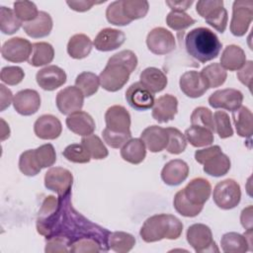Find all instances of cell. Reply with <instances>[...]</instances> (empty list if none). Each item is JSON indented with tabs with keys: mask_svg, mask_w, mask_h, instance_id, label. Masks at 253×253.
Listing matches in <instances>:
<instances>
[{
	"mask_svg": "<svg viewBox=\"0 0 253 253\" xmlns=\"http://www.w3.org/2000/svg\"><path fill=\"white\" fill-rule=\"evenodd\" d=\"M185 46L189 55L205 63L217 57L222 44L211 30L200 27L193 29L187 34Z\"/></svg>",
	"mask_w": 253,
	"mask_h": 253,
	"instance_id": "obj_3",
	"label": "cell"
},
{
	"mask_svg": "<svg viewBox=\"0 0 253 253\" xmlns=\"http://www.w3.org/2000/svg\"><path fill=\"white\" fill-rule=\"evenodd\" d=\"M169 8H171L172 11H179V12H185L187 9L190 8V6L193 4V1L192 0H185V1H169L167 0L165 2Z\"/></svg>",
	"mask_w": 253,
	"mask_h": 253,
	"instance_id": "obj_60",
	"label": "cell"
},
{
	"mask_svg": "<svg viewBox=\"0 0 253 253\" xmlns=\"http://www.w3.org/2000/svg\"><path fill=\"white\" fill-rule=\"evenodd\" d=\"M201 74L208 86V88H215L221 86L227 77L226 70L219 63H211L204 67Z\"/></svg>",
	"mask_w": 253,
	"mask_h": 253,
	"instance_id": "obj_36",
	"label": "cell"
},
{
	"mask_svg": "<svg viewBox=\"0 0 253 253\" xmlns=\"http://www.w3.org/2000/svg\"><path fill=\"white\" fill-rule=\"evenodd\" d=\"M189 175L188 164L181 159H173L167 162L162 171L161 179L166 185L178 186L183 183Z\"/></svg>",
	"mask_w": 253,
	"mask_h": 253,
	"instance_id": "obj_23",
	"label": "cell"
},
{
	"mask_svg": "<svg viewBox=\"0 0 253 253\" xmlns=\"http://www.w3.org/2000/svg\"><path fill=\"white\" fill-rule=\"evenodd\" d=\"M221 249L225 253H243L251 250L245 235L237 232H227L220 239Z\"/></svg>",
	"mask_w": 253,
	"mask_h": 253,
	"instance_id": "obj_33",
	"label": "cell"
},
{
	"mask_svg": "<svg viewBox=\"0 0 253 253\" xmlns=\"http://www.w3.org/2000/svg\"><path fill=\"white\" fill-rule=\"evenodd\" d=\"M52 26L53 23L50 15L44 11H40L34 21L23 24V29L29 37L40 39L48 36L52 30Z\"/></svg>",
	"mask_w": 253,
	"mask_h": 253,
	"instance_id": "obj_26",
	"label": "cell"
},
{
	"mask_svg": "<svg viewBox=\"0 0 253 253\" xmlns=\"http://www.w3.org/2000/svg\"><path fill=\"white\" fill-rule=\"evenodd\" d=\"M140 139L150 152H160L166 148L168 142V133L166 128L156 125L147 126L140 134Z\"/></svg>",
	"mask_w": 253,
	"mask_h": 253,
	"instance_id": "obj_24",
	"label": "cell"
},
{
	"mask_svg": "<svg viewBox=\"0 0 253 253\" xmlns=\"http://www.w3.org/2000/svg\"><path fill=\"white\" fill-rule=\"evenodd\" d=\"M92 50V41L85 34H76L72 36L67 43L68 54L75 59L87 57Z\"/></svg>",
	"mask_w": 253,
	"mask_h": 253,
	"instance_id": "obj_32",
	"label": "cell"
},
{
	"mask_svg": "<svg viewBox=\"0 0 253 253\" xmlns=\"http://www.w3.org/2000/svg\"><path fill=\"white\" fill-rule=\"evenodd\" d=\"M65 71L56 65H48L37 72L38 85L45 91H53L66 82Z\"/></svg>",
	"mask_w": 253,
	"mask_h": 253,
	"instance_id": "obj_17",
	"label": "cell"
},
{
	"mask_svg": "<svg viewBox=\"0 0 253 253\" xmlns=\"http://www.w3.org/2000/svg\"><path fill=\"white\" fill-rule=\"evenodd\" d=\"M168 142L166 150L171 154H180L187 147V139L185 135L176 127H167Z\"/></svg>",
	"mask_w": 253,
	"mask_h": 253,
	"instance_id": "obj_44",
	"label": "cell"
},
{
	"mask_svg": "<svg viewBox=\"0 0 253 253\" xmlns=\"http://www.w3.org/2000/svg\"><path fill=\"white\" fill-rule=\"evenodd\" d=\"M54 49L52 45L45 42L33 43L31 56L28 60L29 64L35 67L46 65L53 60Z\"/></svg>",
	"mask_w": 253,
	"mask_h": 253,
	"instance_id": "obj_34",
	"label": "cell"
},
{
	"mask_svg": "<svg viewBox=\"0 0 253 253\" xmlns=\"http://www.w3.org/2000/svg\"><path fill=\"white\" fill-rule=\"evenodd\" d=\"M105 122L106 127L113 131H130V115L127 110L121 105H114L106 111Z\"/></svg>",
	"mask_w": 253,
	"mask_h": 253,
	"instance_id": "obj_19",
	"label": "cell"
},
{
	"mask_svg": "<svg viewBox=\"0 0 253 253\" xmlns=\"http://www.w3.org/2000/svg\"><path fill=\"white\" fill-rule=\"evenodd\" d=\"M203 165L206 174L213 177H221L229 171L231 163L228 156L222 151H219L208 158Z\"/></svg>",
	"mask_w": 253,
	"mask_h": 253,
	"instance_id": "obj_31",
	"label": "cell"
},
{
	"mask_svg": "<svg viewBox=\"0 0 253 253\" xmlns=\"http://www.w3.org/2000/svg\"><path fill=\"white\" fill-rule=\"evenodd\" d=\"M0 91H1V107H0V111H4L6 108H8L11 104V102H13V95L10 89L6 88L5 85L1 84L0 85Z\"/></svg>",
	"mask_w": 253,
	"mask_h": 253,
	"instance_id": "obj_59",
	"label": "cell"
},
{
	"mask_svg": "<svg viewBox=\"0 0 253 253\" xmlns=\"http://www.w3.org/2000/svg\"><path fill=\"white\" fill-rule=\"evenodd\" d=\"M178 112V100L171 94L158 97L152 106V118L158 123L172 121Z\"/></svg>",
	"mask_w": 253,
	"mask_h": 253,
	"instance_id": "obj_18",
	"label": "cell"
},
{
	"mask_svg": "<svg viewBox=\"0 0 253 253\" xmlns=\"http://www.w3.org/2000/svg\"><path fill=\"white\" fill-rule=\"evenodd\" d=\"M22 26V21H20L14 10L2 6L0 8V30L5 35L15 34Z\"/></svg>",
	"mask_w": 253,
	"mask_h": 253,
	"instance_id": "obj_41",
	"label": "cell"
},
{
	"mask_svg": "<svg viewBox=\"0 0 253 253\" xmlns=\"http://www.w3.org/2000/svg\"><path fill=\"white\" fill-rule=\"evenodd\" d=\"M102 135H103L104 141L109 146H111L112 148H120V147H123V145L130 139L131 132L130 131L117 132L106 127L102 131Z\"/></svg>",
	"mask_w": 253,
	"mask_h": 253,
	"instance_id": "obj_52",
	"label": "cell"
},
{
	"mask_svg": "<svg viewBox=\"0 0 253 253\" xmlns=\"http://www.w3.org/2000/svg\"><path fill=\"white\" fill-rule=\"evenodd\" d=\"M35 134L41 139H55L62 131L60 121L52 115H42L34 124Z\"/></svg>",
	"mask_w": 253,
	"mask_h": 253,
	"instance_id": "obj_22",
	"label": "cell"
},
{
	"mask_svg": "<svg viewBox=\"0 0 253 253\" xmlns=\"http://www.w3.org/2000/svg\"><path fill=\"white\" fill-rule=\"evenodd\" d=\"M125 41L126 35L123 31L105 28L97 34L93 44L95 48L100 51H111L119 48L125 42Z\"/></svg>",
	"mask_w": 253,
	"mask_h": 253,
	"instance_id": "obj_21",
	"label": "cell"
},
{
	"mask_svg": "<svg viewBox=\"0 0 253 253\" xmlns=\"http://www.w3.org/2000/svg\"><path fill=\"white\" fill-rule=\"evenodd\" d=\"M253 208L252 206H248L247 208L243 209V211H241V215H240V221L242 226L246 229V230H252V225H253Z\"/></svg>",
	"mask_w": 253,
	"mask_h": 253,
	"instance_id": "obj_58",
	"label": "cell"
},
{
	"mask_svg": "<svg viewBox=\"0 0 253 253\" xmlns=\"http://www.w3.org/2000/svg\"><path fill=\"white\" fill-rule=\"evenodd\" d=\"M73 183L72 173L63 167H51L44 175V186L59 197L70 193Z\"/></svg>",
	"mask_w": 253,
	"mask_h": 253,
	"instance_id": "obj_9",
	"label": "cell"
},
{
	"mask_svg": "<svg viewBox=\"0 0 253 253\" xmlns=\"http://www.w3.org/2000/svg\"><path fill=\"white\" fill-rule=\"evenodd\" d=\"M1 123H2V129H1V140H5L7 137H9L10 135V128L9 126L5 123V121L3 119H1Z\"/></svg>",
	"mask_w": 253,
	"mask_h": 253,
	"instance_id": "obj_61",
	"label": "cell"
},
{
	"mask_svg": "<svg viewBox=\"0 0 253 253\" xmlns=\"http://www.w3.org/2000/svg\"><path fill=\"white\" fill-rule=\"evenodd\" d=\"M243 102V94L233 88H225L216 90L209 97V104L214 109H224L234 112Z\"/></svg>",
	"mask_w": 253,
	"mask_h": 253,
	"instance_id": "obj_13",
	"label": "cell"
},
{
	"mask_svg": "<svg viewBox=\"0 0 253 253\" xmlns=\"http://www.w3.org/2000/svg\"><path fill=\"white\" fill-rule=\"evenodd\" d=\"M57 210L46 217H38V232L45 238L61 235L67 237L71 243L82 237H92L98 240L104 251L110 249L108 239L110 231L92 223L77 212L70 203V193L58 197Z\"/></svg>",
	"mask_w": 253,
	"mask_h": 253,
	"instance_id": "obj_1",
	"label": "cell"
},
{
	"mask_svg": "<svg viewBox=\"0 0 253 253\" xmlns=\"http://www.w3.org/2000/svg\"><path fill=\"white\" fill-rule=\"evenodd\" d=\"M81 143L89 152L91 158L100 160L104 159L108 156L109 151L101 138L96 134H90L87 136H83L81 139Z\"/></svg>",
	"mask_w": 253,
	"mask_h": 253,
	"instance_id": "obj_42",
	"label": "cell"
},
{
	"mask_svg": "<svg viewBox=\"0 0 253 253\" xmlns=\"http://www.w3.org/2000/svg\"><path fill=\"white\" fill-rule=\"evenodd\" d=\"M140 83L150 92H161L167 85L168 80L165 73L156 67H147L139 75Z\"/></svg>",
	"mask_w": 253,
	"mask_h": 253,
	"instance_id": "obj_28",
	"label": "cell"
},
{
	"mask_svg": "<svg viewBox=\"0 0 253 253\" xmlns=\"http://www.w3.org/2000/svg\"><path fill=\"white\" fill-rule=\"evenodd\" d=\"M126 99L128 105L137 111H146L154 104V95L139 81L132 83L126 91Z\"/></svg>",
	"mask_w": 253,
	"mask_h": 253,
	"instance_id": "obj_14",
	"label": "cell"
},
{
	"mask_svg": "<svg viewBox=\"0 0 253 253\" xmlns=\"http://www.w3.org/2000/svg\"><path fill=\"white\" fill-rule=\"evenodd\" d=\"M214 131L220 138H227L233 135V129L230 123V118L224 111H216L213 115Z\"/></svg>",
	"mask_w": 253,
	"mask_h": 253,
	"instance_id": "obj_46",
	"label": "cell"
},
{
	"mask_svg": "<svg viewBox=\"0 0 253 253\" xmlns=\"http://www.w3.org/2000/svg\"><path fill=\"white\" fill-rule=\"evenodd\" d=\"M183 223L173 214L159 213L148 217L140 228L143 241L150 243L162 239L174 240L181 236Z\"/></svg>",
	"mask_w": 253,
	"mask_h": 253,
	"instance_id": "obj_4",
	"label": "cell"
},
{
	"mask_svg": "<svg viewBox=\"0 0 253 253\" xmlns=\"http://www.w3.org/2000/svg\"><path fill=\"white\" fill-rule=\"evenodd\" d=\"M196 23L189 14L179 11H171L166 17V24L169 28L175 31H183Z\"/></svg>",
	"mask_w": 253,
	"mask_h": 253,
	"instance_id": "obj_45",
	"label": "cell"
},
{
	"mask_svg": "<svg viewBox=\"0 0 253 253\" xmlns=\"http://www.w3.org/2000/svg\"><path fill=\"white\" fill-rule=\"evenodd\" d=\"M13 106L16 112L22 116H32L41 107V96L33 89H24L16 93L13 98Z\"/></svg>",
	"mask_w": 253,
	"mask_h": 253,
	"instance_id": "obj_15",
	"label": "cell"
},
{
	"mask_svg": "<svg viewBox=\"0 0 253 253\" xmlns=\"http://www.w3.org/2000/svg\"><path fill=\"white\" fill-rule=\"evenodd\" d=\"M105 1H90V0H71V1H66V4L70 7V9L76 11V12H85L90 10L94 5L104 3Z\"/></svg>",
	"mask_w": 253,
	"mask_h": 253,
	"instance_id": "obj_57",
	"label": "cell"
},
{
	"mask_svg": "<svg viewBox=\"0 0 253 253\" xmlns=\"http://www.w3.org/2000/svg\"><path fill=\"white\" fill-rule=\"evenodd\" d=\"M121 156L128 163L139 164L146 156V146L140 138H130L123 145Z\"/></svg>",
	"mask_w": 253,
	"mask_h": 253,
	"instance_id": "obj_30",
	"label": "cell"
},
{
	"mask_svg": "<svg viewBox=\"0 0 253 253\" xmlns=\"http://www.w3.org/2000/svg\"><path fill=\"white\" fill-rule=\"evenodd\" d=\"M62 154L68 161L74 163H88L91 160L89 152L82 143H72L67 145Z\"/></svg>",
	"mask_w": 253,
	"mask_h": 253,
	"instance_id": "obj_47",
	"label": "cell"
},
{
	"mask_svg": "<svg viewBox=\"0 0 253 253\" xmlns=\"http://www.w3.org/2000/svg\"><path fill=\"white\" fill-rule=\"evenodd\" d=\"M104 251L101 243L92 237H82L71 243L70 251L72 253H96Z\"/></svg>",
	"mask_w": 253,
	"mask_h": 253,
	"instance_id": "obj_51",
	"label": "cell"
},
{
	"mask_svg": "<svg viewBox=\"0 0 253 253\" xmlns=\"http://www.w3.org/2000/svg\"><path fill=\"white\" fill-rule=\"evenodd\" d=\"M33 49V44L26 39L16 37L6 41L1 48L4 59L10 62H24L29 60Z\"/></svg>",
	"mask_w": 253,
	"mask_h": 253,
	"instance_id": "obj_12",
	"label": "cell"
},
{
	"mask_svg": "<svg viewBox=\"0 0 253 253\" xmlns=\"http://www.w3.org/2000/svg\"><path fill=\"white\" fill-rule=\"evenodd\" d=\"M14 12L17 18L25 23L34 21L38 15L39 11L34 2L31 1H17L14 3Z\"/></svg>",
	"mask_w": 253,
	"mask_h": 253,
	"instance_id": "obj_48",
	"label": "cell"
},
{
	"mask_svg": "<svg viewBox=\"0 0 253 253\" xmlns=\"http://www.w3.org/2000/svg\"><path fill=\"white\" fill-rule=\"evenodd\" d=\"M252 70H253V62L252 60H248L245 62L243 67L239 69L237 72V78L238 80L246 85L250 90L252 87Z\"/></svg>",
	"mask_w": 253,
	"mask_h": 253,
	"instance_id": "obj_56",
	"label": "cell"
},
{
	"mask_svg": "<svg viewBox=\"0 0 253 253\" xmlns=\"http://www.w3.org/2000/svg\"><path fill=\"white\" fill-rule=\"evenodd\" d=\"M20 171L29 177L38 175L42 169L39 163L35 149H29L24 151L19 158Z\"/></svg>",
	"mask_w": 253,
	"mask_h": 253,
	"instance_id": "obj_39",
	"label": "cell"
},
{
	"mask_svg": "<svg viewBox=\"0 0 253 253\" xmlns=\"http://www.w3.org/2000/svg\"><path fill=\"white\" fill-rule=\"evenodd\" d=\"M191 125L207 127L213 132L214 125L211 111L206 107L196 108L191 115Z\"/></svg>",
	"mask_w": 253,
	"mask_h": 253,
	"instance_id": "obj_49",
	"label": "cell"
},
{
	"mask_svg": "<svg viewBox=\"0 0 253 253\" xmlns=\"http://www.w3.org/2000/svg\"><path fill=\"white\" fill-rule=\"evenodd\" d=\"M122 5L125 16L130 22L145 17L149 10V3L145 0H122Z\"/></svg>",
	"mask_w": 253,
	"mask_h": 253,
	"instance_id": "obj_40",
	"label": "cell"
},
{
	"mask_svg": "<svg viewBox=\"0 0 253 253\" xmlns=\"http://www.w3.org/2000/svg\"><path fill=\"white\" fill-rule=\"evenodd\" d=\"M65 123L69 130L81 136L92 134L96 128L93 118L87 112L83 111L69 115L66 118Z\"/></svg>",
	"mask_w": 253,
	"mask_h": 253,
	"instance_id": "obj_25",
	"label": "cell"
},
{
	"mask_svg": "<svg viewBox=\"0 0 253 253\" xmlns=\"http://www.w3.org/2000/svg\"><path fill=\"white\" fill-rule=\"evenodd\" d=\"M186 139L194 147H202L211 145L213 142V132L207 127L199 126H191L184 133Z\"/></svg>",
	"mask_w": 253,
	"mask_h": 253,
	"instance_id": "obj_35",
	"label": "cell"
},
{
	"mask_svg": "<svg viewBox=\"0 0 253 253\" xmlns=\"http://www.w3.org/2000/svg\"><path fill=\"white\" fill-rule=\"evenodd\" d=\"M179 85L182 92L190 98H199L209 89L201 72L195 70L186 71L180 77Z\"/></svg>",
	"mask_w": 253,
	"mask_h": 253,
	"instance_id": "obj_20",
	"label": "cell"
},
{
	"mask_svg": "<svg viewBox=\"0 0 253 253\" xmlns=\"http://www.w3.org/2000/svg\"><path fill=\"white\" fill-rule=\"evenodd\" d=\"M173 205L177 212L186 217H194L197 216L203 210L204 207L195 206L191 204L183 194V191L180 190L176 193L173 201Z\"/></svg>",
	"mask_w": 253,
	"mask_h": 253,
	"instance_id": "obj_43",
	"label": "cell"
},
{
	"mask_svg": "<svg viewBox=\"0 0 253 253\" xmlns=\"http://www.w3.org/2000/svg\"><path fill=\"white\" fill-rule=\"evenodd\" d=\"M198 14L219 33H223L227 26L228 15L222 0H202L196 4Z\"/></svg>",
	"mask_w": 253,
	"mask_h": 253,
	"instance_id": "obj_5",
	"label": "cell"
},
{
	"mask_svg": "<svg viewBox=\"0 0 253 253\" xmlns=\"http://www.w3.org/2000/svg\"><path fill=\"white\" fill-rule=\"evenodd\" d=\"M187 241L198 253L218 252L211 228L204 223H194L187 230Z\"/></svg>",
	"mask_w": 253,
	"mask_h": 253,
	"instance_id": "obj_8",
	"label": "cell"
},
{
	"mask_svg": "<svg viewBox=\"0 0 253 253\" xmlns=\"http://www.w3.org/2000/svg\"><path fill=\"white\" fill-rule=\"evenodd\" d=\"M214 204L222 210L235 208L241 200V190L239 184L233 179H225L218 182L212 193Z\"/></svg>",
	"mask_w": 253,
	"mask_h": 253,
	"instance_id": "obj_6",
	"label": "cell"
},
{
	"mask_svg": "<svg viewBox=\"0 0 253 253\" xmlns=\"http://www.w3.org/2000/svg\"><path fill=\"white\" fill-rule=\"evenodd\" d=\"M232 120L237 134L250 138L253 133V115L251 111L247 107L241 106L232 112Z\"/></svg>",
	"mask_w": 253,
	"mask_h": 253,
	"instance_id": "obj_29",
	"label": "cell"
},
{
	"mask_svg": "<svg viewBox=\"0 0 253 253\" xmlns=\"http://www.w3.org/2000/svg\"><path fill=\"white\" fill-rule=\"evenodd\" d=\"M148 49L157 55L170 53L176 47V42L173 34L162 27L152 29L146 37Z\"/></svg>",
	"mask_w": 253,
	"mask_h": 253,
	"instance_id": "obj_10",
	"label": "cell"
},
{
	"mask_svg": "<svg viewBox=\"0 0 253 253\" xmlns=\"http://www.w3.org/2000/svg\"><path fill=\"white\" fill-rule=\"evenodd\" d=\"M108 243L110 249L113 251L117 253H126L135 245V238L127 232L115 231L110 233Z\"/></svg>",
	"mask_w": 253,
	"mask_h": 253,
	"instance_id": "obj_37",
	"label": "cell"
},
{
	"mask_svg": "<svg viewBox=\"0 0 253 253\" xmlns=\"http://www.w3.org/2000/svg\"><path fill=\"white\" fill-rule=\"evenodd\" d=\"M106 18L109 23L115 26H126L131 22L125 16L122 0L112 2L106 10Z\"/></svg>",
	"mask_w": 253,
	"mask_h": 253,
	"instance_id": "obj_50",
	"label": "cell"
},
{
	"mask_svg": "<svg viewBox=\"0 0 253 253\" xmlns=\"http://www.w3.org/2000/svg\"><path fill=\"white\" fill-rule=\"evenodd\" d=\"M75 86L81 90L85 97L94 95L100 86V79L93 72L84 71L80 73L75 79Z\"/></svg>",
	"mask_w": 253,
	"mask_h": 253,
	"instance_id": "obj_38",
	"label": "cell"
},
{
	"mask_svg": "<svg viewBox=\"0 0 253 253\" xmlns=\"http://www.w3.org/2000/svg\"><path fill=\"white\" fill-rule=\"evenodd\" d=\"M84 95L76 86H68L60 90L56 95V107L62 115H71L81 111L84 103Z\"/></svg>",
	"mask_w": 253,
	"mask_h": 253,
	"instance_id": "obj_11",
	"label": "cell"
},
{
	"mask_svg": "<svg viewBox=\"0 0 253 253\" xmlns=\"http://www.w3.org/2000/svg\"><path fill=\"white\" fill-rule=\"evenodd\" d=\"M25 77L24 70L19 66H5L1 70V81L7 85H17Z\"/></svg>",
	"mask_w": 253,
	"mask_h": 253,
	"instance_id": "obj_55",
	"label": "cell"
},
{
	"mask_svg": "<svg viewBox=\"0 0 253 253\" xmlns=\"http://www.w3.org/2000/svg\"><path fill=\"white\" fill-rule=\"evenodd\" d=\"M136 66L137 57L133 51L125 49L114 54L99 75L100 85L109 92L119 91L126 84Z\"/></svg>",
	"mask_w": 253,
	"mask_h": 253,
	"instance_id": "obj_2",
	"label": "cell"
},
{
	"mask_svg": "<svg viewBox=\"0 0 253 253\" xmlns=\"http://www.w3.org/2000/svg\"><path fill=\"white\" fill-rule=\"evenodd\" d=\"M246 62V55L244 50L236 44L227 45L220 57V65L225 70L236 71L243 67Z\"/></svg>",
	"mask_w": 253,
	"mask_h": 253,
	"instance_id": "obj_27",
	"label": "cell"
},
{
	"mask_svg": "<svg viewBox=\"0 0 253 253\" xmlns=\"http://www.w3.org/2000/svg\"><path fill=\"white\" fill-rule=\"evenodd\" d=\"M253 19V2L251 0H236L232 5L230 32L235 37L246 34Z\"/></svg>",
	"mask_w": 253,
	"mask_h": 253,
	"instance_id": "obj_7",
	"label": "cell"
},
{
	"mask_svg": "<svg viewBox=\"0 0 253 253\" xmlns=\"http://www.w3.org/2000/svg\"><path fill=\"white\" fill-rule=\"evenodd\" d=\"M70 246H71V241L67 237L61 236V235H54L46 238L44 252L66 253L70 251Z\"/></svg>",
	"mask_w": 253,
	"mask_h": 253,
	"instance_id": "obj_54",
	"label": "cell"
},
{
	"mask_svg": "<svg viewBox=\"0 0 253 253\" xmlns=\"http://www.w3.org/2000/svg\"><path fill=\"white\" fill-rule=\"evenodd\" d=\"M182 191L191 204L204 207L211 196V186L207 179L199 177L191 180Z\"/></svg>",
	"mask_w": 253,
	"mask_h": 253,
	"instance_id": "obj_16",
	"label": "cell"
},
{
	"mask_svg": "<svg viewBox=\"0 0 253 253\" xmlns=\"http://www.w3.org/2000/svg\"><path fill=\"white\" fill-rule=\"evenodd\" d=\"M37 158L42 168L52 166L56 161V154L54 147L50 143H45L35 149Z\"/></svg>",
	"mask_w": 253,
	"mask_h": 253,
	"instance_id": "obj_53",
	"label": "cell"
}]
</instances>
